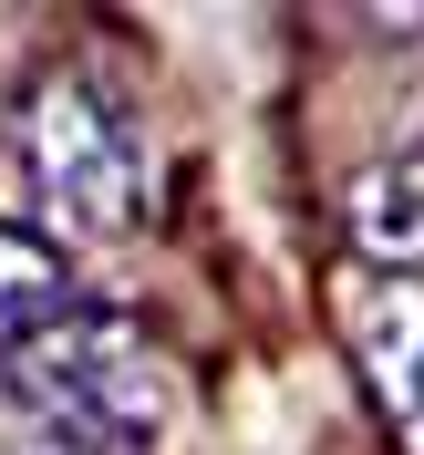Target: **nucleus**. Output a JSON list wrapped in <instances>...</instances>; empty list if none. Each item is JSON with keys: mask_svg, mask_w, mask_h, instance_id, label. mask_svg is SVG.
Instances as JSON below:
<instances>
[{"mask_svg": "<svg viewBox=\"0 0 424 455\" xmlns=\"http://www.w3.org/2000/svg\"><path fill=\"white\" fill-rule=\"evenodd\" d=\"M0 363H11V383H21L62 435L114 445V455L156 445V435L176 425V403H187L176 352L145 331L135 311H84V300H73L62 321H42V331H31L21 352H0Z\"/></svg>", "mask_w": 424, "mask_h": 455, "instance_id": "obj_1", "label": "nucleus"}, {"mask_svg": "<svg viewBox=\"0 0 424 455\" xmlns=\"http://www.w3.org/2000/svg\"><path fill=\"white\" fill-rule=\"evenodd\" d=\"M11 156H21L31 218L52 228L62 249H104V238H124V228L145 218V187H156L135 114L114 104L93 73L31 84L21 124H11Z\"/></svg>", "mask_w": 424, "mask_h": 455, "instance_id": "obj_2", "label": "nucleus"}, {"mask_svg": "<svg viewBox=\"0 0 424 455\" xmlns=\"http://www.w3.org/2000/svg\"><path fill=\"white\" fill-rule=\"evenodd\" d=\"M341 341H352V363L383 383L404 425L424 435V280H383V269H352L341 259Z\"/></svg>", "mask_w": 424, "mask_h": 455, "instance_id": "obj_3", "label": "nucleus"}, {"mask_svg": "<svg viewBox=\"0 0 424 455\" xmlns=\"http://www.w3.org/2000/svg\"><path fill=\"white\" fill-rule=\"evenodd\" d=\"M352 269L383 280H424V156H383L352 176Z\"/></svg>", "mask_w": 424, "mask_h": 455, "instance_id": "obj_4", "label": "nucleus"}, {"mask_svg": "<svg viewBox=\"0 0 424 455\" xmlns=\"http://www.w3.org/2000/svg\"><path fill=\"white\" fill-rule=\"evenodd\" d=\"M73 311V269H62L52 238H31V228L0 218V352H21L42 321Z\"/></svg>", "mask_w": 424, "mask_h": 455, "instance_id": "obj_5", "label": "nucleus"}]
</instances>
